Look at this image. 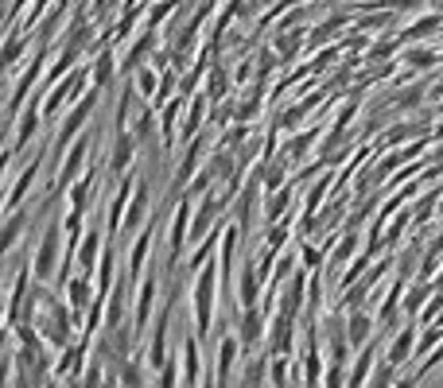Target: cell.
I'll use <instances>...</instances> for the list:
<instances>
[{"instance_id": "obj_3", "label": "cell", "mask_w": 443, "mask_h": 388, "mask_svg": "<svg viewBox=\"0 0 443 388\" xmlns=\"http://www.w3.org/2000/svg\"><path fill=\"white\" fill-rule=\"evenodd\" d=\"M408 349H412V330H401V334H397V342H393V353H389V358L401 361V358H408Z\"/></svg>"}, {"instance_id": "obj_9", "label": "cell", "mask_w": 443, "mask_h": 388, "mask_svg": "<svg viewBox=\"0 0 443 388\" xmlns=\"http://www.w3.org/2000/svg\"><path fill=\"white\" fill-rule=\"evenodd\" d=\"M86 291H89V283H86V280H74V288H70V295H74V303H78V307H82V303H86Z\"/></svg>"}, {"instance_id": "obj_6", "label": "cell", "mask_w": 443, "mask_h": 388, "mask_svg": "<svg viewBox=\"0 0 443 388\" xmlns=\"http://www.w3.org/2000/svg\"><path fill=\"white\" fill-rule=\"evenodd\" d=\"M109 74H113V58H109V55H101V58H98V86H105V82H109Z\"/></svg>"}, {"instance_id": "obj_8", "label": "cell", "mask_w": 443, "mask_h": 388, "mask_svg": "<svg viewBox=\"0 0 443 388\" xmlns=\"http://www.w3.org/2000/svg\"><path fill=\"white\" fill-rule=\"evenodd\" d=\"M210 97H226V74H222V70L210 78Z\"/></svg>"}, {"instance_id": "obj_1", "label": "cell", "mask_w": 443, "mask_h": 388, "mask_svg": "<svg viewBox=\"0 0 443 388\" xmlns=\"http://www.w3.org/2000/svg\"><path fill=\"white\" fill-rule=\"evenodd\" d=\"M59 229H55V225H51L47 229V237H43V252H40V261H35V272H40L43 280H47L51 272H55V256H59Z\"/></svg>"}, {"instance_id": "obj_2", "label": "cell", "mask_w": 443, "mask_h": 388, "mask_svg": "<svg viewBox=\"0 0 443 388\" xmlns=\"http://www.w3.org/2000/svg\"><path fill=\"white\" fill-rule=\"evenodd\" d=\"M210 295H214V268L202 276V283H198V326L207 330L210 322Z\"/></svg>"}, {"instance_id": "obj_4", "label": "cell", "mask_w": 443, "mask_h": 388, "mask_svg": "<svg viewBox=\"0 0 443 388\" xmlns=\"http://www.w3.org/2000/svg\"><path fill=\"white\" fill-rule=\"evenodd\" d=\"M257 338H261V319L249 310V319H245V346H253Z\"/></svg>"}, {"instance_id": "obj_7", "label": "cell", "mask_w": 443, "mask_h": 388, "mask_svg": "<svg viewBox=\"0 0 443 388\" xmlns=\"http://www.w3.org/2000/svg\"><path fill=\"white\" fill-rule=\"evenodd\" d=\"M94 252H98V233H89V237H86V249H82V264H86V268L94 264Z\"/></svg>"}, {"instance_id": "obj_10", "label": "cell", "mask_w": 443, "mask_h": 388, "mask_svg": "<svg viewBox=\"0 0 443 388\" xmlns=\"http://www.w3.org/2000/svg\"><path fill=\"white\" fill-rule=\"evenodd\" d=\"M408 62H412V67H428V62H435V58L428 55V51H412V55H408Z\"/></svg>"}, {"instance_id": "obj_5", "label": "cell", "mask_w": 443, "mask_h": 388, "mask_svg": "<svg viewBox=\"0 0 443 388\" xmlns=\"http://www.w3.org/2000/svg\"><path fill=\"white\" fill-rule=\"evenodd\" d=\"M365 330H370V319H365V315H358V319L350 322V342H362Z\"/></svg>"}]
</instances>
